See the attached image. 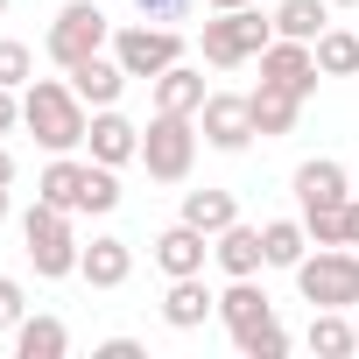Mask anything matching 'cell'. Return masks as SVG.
<instances>
[{"mask_svg":"<svg viewBox=\"0 0 359 359\" xmlns=\"http://www.w3.org/2000/svg\"><path fill=\"white\" fill-rule=\"evenodd\" d=\"M22 127L36 134V148L71 155V148H85L92 113H85V99L71 92V78H64V85H57V78H29V85H22Z\"/></svg>","mask_w":359,"mask_h":359,"instance_id":"6da1fadb","label":"cell"},{"mask_svg":"<svg viewBox=\"0 0 359 359\" xmlns=\"http://www.w3.org/2000/svg\"><path fill=\"white\" fill-rule=\"evenodd\" d=\"M289 275L310 310H359V247H317Z\"/></svg>","mask_w":359,"mask_h":359,"instance_id":"7a4b0ae2","label":"cell"},{"mask_svg":"<svg viewBox=\"0 0 359 359\" xmlns=\"http://www.w3.org/2000/svg\"><path fill=\"white\" fill-rule=\"evenodd\" d=\"M71 219L78 212H64V205H29V219H22V247H29V261H36V275L43 282H64V275H78V261H85V247H78V233H71Z\"/></svg>","mask_w":359,"mask_h":359,"instance_id":"3957f363","label":"cell"},{"mask_svg":"<svg viewBox=\"0 0 359 359\" xmlns=\"http://www.w3.org/2000/svg\"><path fill=\"white\" fill-rule=\"evenodd\" d=\"M268 43H275V15H261V8H226V15L205 22V64L212 71H240Z\"/></svg>","mask_w":359,"mask_h":359,"instance_id":"277c9868","label":"cell"},{"mask_svg":"<svg viewBox=\"0 0 359 359\" xmlns=\"http://www.w3.org/2000/svg\"><path fill=\"white\" fill-rule=\"evenodd\" d=\"M106 43H113V22H106L99 0H64L57 22H50V36H43V50H50V64H57V71H78V64H85V57H99Z\"/></svg>","mask_w":359,"mask_h":359,"instance_id":"5b68a950","label":"cell"},{"mask_svg":"<svg viewBox=\"0 0 359 359\" xmlns=\"http://www.w3.org/2000/svg\"><path fill=\"white\" fill-rule=\"evenodd\" d=\"M198 120L191 113H155L148 127H141V169L155 176V184H184L191 176V162H198Z\"/></svg>","mask_w":359,"mask_h":359,"instance_id":"8992f818","label":"cell"},{"mask_svg":"<svg viewBox=\"0 0 359 359\" xmlns=\"http://www.w3.org/2000/svg\"><path fill=\"white\" fill-rule=\"evenodd\" d=\"M113 57H120L127 78L155 85L169 64H184V36H176L169 22H127V29H113Z\"/></svg>","mask_w":359,"mask_h":359,"instance_id":"52a82bcc","label":"cell"},{"mask_svg":"<svg viewBox=\"0 0 359 359\" xmlns=\"http://www.w3.org/2000/svg\"><path fill=\"white\" fill-rule=\"evenodd\" d=\"M198 134L219 148V155H240L254 141V99L247 92H212L205 113H198Z\"/></svg>","mask_w":359,"mask_h":359,"instance_id":"ba28073f","label":"cell"},{"mask_svg":"<svg viewBox=\"0 0 359 359\" xmlns=\"http://www.w3.org/2000/svg\"><path fill=\"white\" fill-rule=\"evenodd\" d=\"M317 50L310 43H289V36H275L268 50H261V85H282V92H296V99H310L317 92Z\"/></svg>","mask_w":359,"mask_h":359,"instance_id":"9c48e42d","label":"cell"},{"mask_svg":"<svg viewBox=\"0 0 359 359\" xmlns=\"http://www.w3.org/2000/svg\"><path fill=\"white\" fill-rule=\"evenodd\" d=\"M85 148H92V162L127 169V162H141V127H134L120 106H99V113H92V127H85Z\"/></svg>","mask_w":359,"mask_h":359,"instance_id":"30bf717a","label":"cell"},{"mask_svg":"<svg viewBox=\"0 0 359 359\" xmlns=\"http://www.w3.org/2000/svg\"><path fill=\"white\" fill-rule=\"evenodd\" d=\"M296 205L303 212H338L345 198H352V169L345 162H331V155H317V162H296Z\"/></svg>","mask_w":359,"mask_h":359,"instance_id":"8fae6325","label":"cell"},{"mask_svg":"<svg viewBox=\"0 0 359 359\" xmlns=\"http://www.w3.org/2000/svg\"><path fill=\"white\" fill-rule=\"evenodd\" d=\"M205 254H212V233H198L191 219H176L155 233V268L176 282V275H205Z\"/></svg>","mask_w":359,"mask_h":359,"instance_id":"7c38bea8","label":"cell"},{"mask_svg":"<svg viewBox=\"0 0 359 359\" xmlns=\"http://www.w3.org/2000/svg\"><path fill=\"white\" fill-rule=\"evenodd\" d=\"M268 317H275L268 289H261L254 275H233V282H226V296H219V324H226L233 338H247V331H261Z\"/></svg>","mask_w":359,"mask_h":359,"instance_id":"4fadbf2b","label":"cell"},{"mask_svg":"<svg viewBox=\"0 0 359 359\" xmlns=\"http://www.w3.org/2000/svg\"><path fill=\"white\" fill-rule=\"evenodd\" d=\"M205 317H219V296L205 289V275H176L169 296H162V324L169 331H198Z\"/></svg>","mask_w":359,"mask_h":359,"instance_id":"5bb4252c","label":"cell"},{"mask_svg":"<svg viewBox=\"0 0 359 359\" xmlns=\"http://www.w3.org/2000/svg\"><path fill=\"white\" fill-rule=\"evenodd\" d=\"M85 184H92V162L50 155V169L36 176V198H43V205H64V212H85Z\"/></svg>","mask_w":359,"mask_h":359,"instance_id":"9a60e30c","label":"cell"},{"mask_svg":"<svg viewBox=\"0 0 359 359\" xmlns=\"http://www.w3.org/2000/svg\"><path fill=\"white\" fill-rule=\"evenodd\" d=\"M205 99H212V85H205V71L198 64H169L162 78H155V113H205Z\"/></svg>","mask_w":359,"mask_h":359,"instance_id":"2e32d148","label":"cell"},{"mask_svg":"<svg viewBox=\"0 0 359 359\" xmlns=\"http://www.w3.org/2000/svg\"><path fill=\"white\" fill-rule=\"evenodd\" d=\"M71 92H78L92 113H99V106H120V92H127V71H120V57H106V50H99V57H85V64L71 71Z\"/></svg>","mask_w":359,"mask_h":359,"instance_id":"e0dca14e","label":"cell"},{"mask_svg":"<svg viewBox=\"0 0 359 359\" xmlns=\"http://www.w3.org/2000/svg\"><path fill=\"white\" fill-rule=\"evenodd\" d=\"M212 261L226 268V275H261L268 268V247H261V226H247V219H233L219 240H212Z\"/></svg>","mask_w":359,"mask_h":359,"instance_id":"ac0fdd59","label":"cell"},{"mask_svg":"<svg viewBox=\"0 0 359 359\" xmlns=\"http://www.w3.org/2000/svg\"><path fill=\"white\" fill-rule=\"evenodd\" d=\"M78 275H85L92 289H127V275H134V247H127V240H113V233H99V240L85 247Z\"/></svg>","mask_w":359,"mask_h":359,"instance_id":"d6986e66","label":"cell"},{"mask_svg":"<svg viewBox=\"0 0 359 359\" xmlns=\"http://www.w3.org/2000/svg\"><path fill=\"white\" fill-rule=\"evenodd\" d=\"M254 99V134L261 141H282V134H296V120H303V99L296 92H282V85H261V92H247Z\"/></svg>","mask_w":359,"mask_h":359,"instance_id":"ffe728a7","label":"cell"},{"mask_svg":"<svg viewBox=\"0 0 359 359\" xmlns=\"http://www.w3.org/2000/svg\"><path fill=\"white\" fill-rule=\"evenodd\" d=\"M15 352H22V359H64V352H71L64 317H22V324H15Z\"/></svg>","mask_w":359,"mask_h":359,"instance_id":"44dd1931","label":"cell"},{"mask_svg":"<svg viewBox=\"0 0 359 359\" xmlns=\"http://www.w3.org/2000/svg\"><path fill=\"white\" fill-rule=\"evenodd\" d=\"M303 345H310L317 359H345V352H359V331L345 324V310H310V331H303Z\"/></svg>","mask_w":359,"mask_h":359,"instance_id":"7402d4cb","label":"cell"},{"mask_svg":"<svg viewBox=\"0 0 359 359\" xmlns=\"http://www.w3.org/2000/svg\"><path fill=\"white\" fill-rule=\"evenodd\" d=\"M331 29V0H282L275 8V36H289V43H317Z\"/></svg>","mask_w":359,"mask_h":359,"instance_id":"603a6c76","label":"cell"},{"mask_svg":"<svg viewBox=\"0 0 359 359\" xmlns=\"http://www.w3.org/2000/svg\"><path fill=\"white\" fill-rule=\"evenodd\" d=\"M184 219H191L198 233H212V240H219V233L240 219V205H233V191H212V184H205V191H184Z\"/></svg>","mask_w":359,"mask_h":359,"instance_id":"cb8c5ba5","label":"cell"},{"mask_svg":"<svg viewBox=\"0 0 359 359\" xmlns=\"http://www.w3.org/2000/svg\"><path fill=\"white\" fill-rule=\"evenodd\" d=\"M261 247H268V268H296L310 254V226L303 219H268L261 226Z\"/></svg>","mask_w":359,"mask_h":359,"instance_id":"d4e9b609","label":"cell"},{"mask_svg":"<svg viewBox=\"0 0 359 359\" xmlns=\"http://www.w3.org/2000/svg\"><path fill=\"white\" fill-rule=\"evenodd\" d=\"M310 50H317V71L324 78H352L359 71V29H324Z\"/></svg>","mask_w":359,"mask_h":359,"instance_id":"484cf974","label":"cell"},{"mask_svg":"<svg viewBox=\"0 0 359 359\" xmlns=\"http://www.w3.org/2000/svg\"><path fill=\"white\" fill-rule=\"evenodd\" d=\"M29 78H36V50H29V43H15V36H0V85L22 92Z\"/></svg>","mask_w":359,"mask_h":359,"instance_id":"4316f807","label":"cell"},{"mask_svg":"<svg viewBox=\"0 0 359 359\" xmlns=\"http://www.w3.org/2000/svg\"><path fill=\"white\" fill-rule=\"evenodd\" d=\"M113 205H120V169L92 162V184H85V212H92V219H106Z\"/></svg>","mask_w":359,"mask_h":359,"instance_id":"83f0119b","label":"cell"},{"mask_svg":"<svg viewBox=\"0 0 359 359\" xmlns=\"http://www.w3.org/2000/svg\"><path fill=\"white\" fill-rule=\"evenodd\" d=\"M233 345H240L247 359H282V352H289V331H282V317H268L261 331H247V338H233Z\"/></svg>","mask_w":359,"mask_h":359,"instance_id":"f1b7e54d","label":"cell"},{"mask_svg":"<svg viewBox=\"0 0 359 359\" xmlns=\"http://www.w3.org/2000/svg\"><path fill=\"white\" fill-rule=\"evenodd\" d=\"M303 226H310V247H345V205L338 212H303Z\"/></svg>","mask_w":359,"mask_h":359,"instance_id":"f546056e","label":"cell"},{"mask_svg":"<svg viewBox=\"0 0 359 359\" xmlns=\"http://www.w3.org/2000/svg\"><path fill=\"white\" fill-rule=\"evenodd\" d=\"M22 317H29V296H22V282H15V275H0V331L15 338V324H22Z\"/></svg>","mask_w":359,"mask_h":359,"instance_id":"4dcf8cb0","label":"cell"},{"mask_svg":"<svg viewBox=\"0 0 359 359\" xmlns=\"http://www.w3.org/2000/svg\"><path fill=\"white\" fill-rule=\"evenodd\" d=\"M134 8H141L148 22H184V15L198 8V0H134Z\"/></svg>","mask_w":359,"mask_h":359,"instance_id":"1f68e13d","label":"cell"},{"mask_svg":"<svg viewBox=\"0 0 359 359\" xmlns=\"http://www.w3.org/2000/svg\"><path fill=\"white\" fill-rule=\"evenodd\" d=\"M99 359H141V338H106Z\"/></svg>","mask_w":359,"mask_h":359,"instance_id":"d6a6232c","label":"cell"},{"mask_svg":"<svg viewBox=\"0 0 359 359\" xmlns=\"http://www.w3.org/2000/svg\"><path fill=\"white\" fill-rule=\"evenodd\" d=\"M345 247H359V198H345Z\"/></svg>","mask_w":359,"mask_h":359,"instance_id":"836d02e7","label":"cell"},{"mask_svg":"<svg viewBox=\"0 0 359 359\" xmlns=\"http://www.w3.org/2000/svg\"><path fill=\"white\" fill-rule=\"evenodd\" d=\"M0 184H15V155L8 148H0Z\"/></svg>","mask_w":359,"mask_h":359,"instance_id":"e575fe53","label":"cell"},{"mask_svg":"<svg viewBox=\"0 0 359 359\" xmlns=\"http://www.w3.org/2000/svg\"><path fill=\"white\" fill-rule=\"evenodd\" d=\"M205 8H212V15H226V8H254V0H205Z\"/></svg>","mask_w":359,"mask_h":359,"instance_id":"d590c367","label":"cell"},{"mask_svg":"<svg viewBox=\"0 0 359 359\" xmlns=\"http://www.w3.org/2000/svg\"><path fill=\"white\" fill-rule=\"evenodd\" d=\"M0 226H8V184H0Z\"/></svg>","mask_w":359,"mask_h":359,"instance_id":"8d00e7d4","label":"cell"},{"mask_svg":"<svg viewBox=\"0 0 359 359\" xmlns=\"http://www.w3.org/2000/svg\"><path fill=\"white\" fill-rule=\"evenodd\" d=\"M331 8H359V0H331Z\"/></svg>","mask_w":359,"mask_h":359,"instance_id":"74e56055","label":"cell"},{"mask_svg":"<svg viewBox=\"0 0 359 359\" xmlns=\"http://www.w3.org/2000/svg\"><path fill=\"white\" fill-rule=\"evenodd\" d=\"M0 15H8V0H0Z\"/></svg>","mask_w":359,"mask_h":359,"instance_id":"f35d334b","label":"cell"},{"mask_svg":"<svg viewBox=\"0 0 359 359\" xmlns=\"http://www.w3.org/2000/svg\"><path fill=\"white\" fill-rule=\"evenodd\" d=\"M352 331H359V317H352Z\"/></svg>","mask_w":359,"mask_h":359,"instance_id":"ab89813d","label":"cell"}]
</instances>
